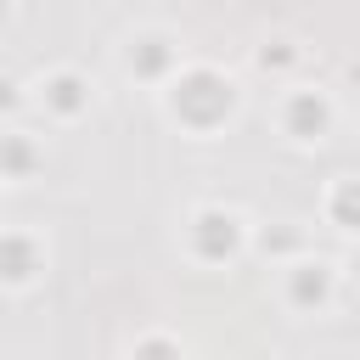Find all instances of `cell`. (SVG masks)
Masks as SVG:
<instances>
[{"label":"cell","instance_id":"6da1fadb","mask_svg":"<svg viewBox=\"0 0 360 360\" xmlns=\"http://www.w3.org/2000/svg\"><path fill=\"white\" fill-rule=\"evenodd\" d=\"M287 129H292V141H309V135H321L326 129V101L321 96H292V107H287Z\"/></svg>","mask_w":360,"mask_h":360},{"label":"cell","instance_id":"7a4b0ae2","mask_svg":"<svg viewBox=\"0 0 360 360\" xmlns=\"http://www.w3.org/2000/svg\"><path fill=\"white\" fill-rule=\"evenodd\" d=\"M34 270H39L34 242H28V236H0V276H6V281H28Z\"/></svg>","mask_w":360,"mask_h":360},{"label":"cell","instance_id":"3957f363","mask_svg":"<svg viewBox=\"0 0 360 360\" xmlns=\"http://www.w3.org/2000/svg\"><path fill=\"white\" fill-rule=\"evenodd\" d=\"M79 90H84V84H79L73 73L51 79V107H56V112H79V107H84V96H79Z\"/></svg>","mask_w":360,"mask_h":360},{"label":"cell","instance_id":"277c9868","mask_svg":"<svg viewBox=\"0 0 360 360\" xmlns=\"http://www.w3.org/2000/svg\"><path fill=\"white\" fill-rule=\"evenodd\" d=\"M338 197H349V214H338V225L343 231H360V180H343Z\"/></svg>","mask_w":360,"mask_h":360}]
</instances>
